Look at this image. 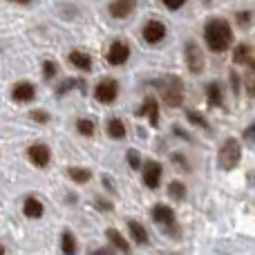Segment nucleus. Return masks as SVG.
<instances>
[{
  "mask_svg": "<svg viewBox=\"0 0 255 255\" xmlns=\"http://www.w3.org/2000/svg\"><path fill=\"white\" fill-rule=\"evenodd\" d=\"M204 40L213 54H222L233 45V29L224 18H211L204 25Z\"/></svg>",
  "mask_w": 255,
  "mask_h": 255,
  "instance_id": "1",
  "label": "nucleus"
},
{
  "mask_svg": "<svg viewBox=\"0 0 255 255\" xmlns=\"http://www.w3.org/2000/svg\"><path fill=\"white\" fill-rule=\"evenodd\" d=\"M240 161H242V145H240V141L235 136H231V139H226L222 143L220 152H217V166L229 172L233 168H238Z\"/></svg>",
  "mask_w": 255,
  "mask_h": 255,
  "instance_id": "2",
  "label": "nucleus"
},
{
  "mask_svg": "<svg viewBox=\"0 0 255 255\" xmlns=\"http://www.w3.org/2000/svg\"><path fill=\"white\" fill-rule=\"evenodd\" d=\"M157 88L168 108H179L184 103V83L179 76H168L166 81H159Z\"/></svg>",
  "mask_w": 255,
  "mask_h": 255,
  "instance_id": "3",
  "label": "nucleus"
},
{
  "mask_svg": "<svg viewBox=\"0 0 255 255\" xmlns=\"http://www.w3.org/2000/svg\"><path fill=\"white\" fill-rule=\"evenodd\" d=\"M161 175H163V166L157 161V159H148L141 166V179H143V186L150 190H157L159 184H161Z\"/></svg>",
  "mask_w": 255,
  "mask_h": 255,
  "instance_id": "4",
  "label": "nucleus"
},
{
  "mask_svg": "<svg viewBox=\"0 0 255 255\" xmlns=\"http://www.w3.org/2000/svg\"><path fill=\"white\" fill-rule=\"evenodd\" d=\"M117 97H119V83H117L115 79H103V81H99L97 88H94V99H97L99 103L110 106V103L117 101Z\"/></svg>",
  "mask_w": 255,
  "mask_h": 255,
  "instance_id": "5",
  "label": "nucleus"
},
{
  "mask_svg": "<svg viewBox=\"0 0 255 255\" xmlns=\"http://www.w3.org/2000/svg\"><path fill=\"white\" fill-rule=\"evenodd\" d=\"M150 217H152L154 224H159L161 229L170 231L177 226V217H175V211H172L170 206H166V204H154L152 211H150Z\"/></svg>",
  "mask_w": 255,
  "mask_h": 255,
  "instance_id": "6",
  "label": "nucleus"
},
{
  "mask_svg": "<svg viewBox=\"0 0 255 255\" xmlns=\"http://www.w3.org/2000/svg\"><path fill=\"white\" fill-rule=\"evenodd\" d=\"M184 56H186V67H188V72H193V74H202V70H204V52H202V47H199L195 40L186 43Z\"/></svg>",
  "mask_w": 255,
  "mask_h": 255,
  "instance_id": "7",
  "label": "nucleus"
},
{
  "mask_svg": "<svg viewBox=\"0 0 255 255\" xmlns=\"http://www.w3.org/2000/svg\"><path fill=\"white\" fill-rule=\"evenodd\" d=\"M166 34H168L166 25H163L161 20H157V18L148 20L143 25V29H141V36H143V40L148 45H159L163 38H166Z\"/></svg>",
  "mask_w": 255,
  "mask_h": 255,
  "instance_id": "8",
  "label": "nucleus"
},
{
  "mask_svg": "<svg viewBox=\"0 0 255 255\" xmlns=\"http://www.w3.org/2000/svg\"><path fill=\"white\" fill-rule=\"evenodd\" d=\"M106 61L110 65L119 67V65H126L130 61V45L126 40H115V43L108 47V54H106Z\"/></svg>",
  "mask_w": 255,
  "mask_h": 255,
  "instance_id": "9",
  "label": "nucleus"
},
{
  "mask_svg": "<svg viewBox=\"0 0 255 255\" xmlns=\"http://www.w3.org/2000/svg\"><path fill=\"white\" fill-rule=\"evenodd\" d=\"M27 159H29L36 168H47L49 161H52V150L45 143H31L29 148H27Z\"/></svg>",
  "mask_w": 255,
  "mask_h": 255,
  "instance_id": "10",
  "label": "nucleus"
},
{
  "mask_svg": "<svg viewBox=\"0 0 255 255\" xmlns=\"http://www.w3.org/2000/svg\"><path fill=\"white\" fill-rule=\"evenodd\" d=\"M11 99H13V103H18V106L31 103L36 99L34 83H29V81H18V83L11 88Z\"/></svg>",
  "mask_w": 255,
  "mask_h": 255,
  "instance_id": "11",
  "label": "nucleus"
},
{
  "mask_svg": "<svg viewBox=\"0 0 255 255\" xmlns=\"http://www.w3.org/2000/svg\"><path fill=\"white\" fill-rule=\"evenodd\" d=\"M136 117H145L148 119V124L152 128H159V103L154 101L152 97L143 99V103H141V108L134 112Z\"/></svg>",
  "mask_w": 255,
  "mask_h": 255,
  "instance_id": "12",
  "label": "nucleus"
},
{
  "mask_svg": "<svg viewBox=\"0 0 255 255\" xmlns=\"http://www.w3.org/2000/svg\"><path fill=\"white\" fill-rule=\"evenodd\" d=\"M22 215H25L27 220H40V217L45 215L43 202H40L38 197H34V195H29V197L22 202Z\"/></svg>",
  "mask_w": 255,
  "mask_h": 255,
  "instance_id": "13",
  "label": "nucleus"
},
{
  "mask_svg": "<svg viewBox=\"0 0 255 255\" xmlns=\"http://www.w3.org/2000/svg\"><path fill=\"white\" fill-rule=\"evenodd\" d=\"M136 7V0H112L108 11L112 18H128Z\"/></svg>",
  "mask_w": 255,
  "mask_h": 255,
  "instance_id": "14",
  "label": "nucleus"
},
{
  "mask_svg": "<svg viewBox=\"0 0 255 255\" xmlns=\"http://www.w3.org/2000/svg\"><path fill=\"white\" fill-rule=\"evenodd\" d=\"M106 238H108V242L112 244V249H115V251H119V253H124V255H130L132 253L130 242H128V240L117 229H108L106 231Z\"/></svg>",
  "mask_w": 255,
  "mask_h": 255,
  "instance_id": "15",
  "label": "nucleus"
},
{
  "mask_svg": "<svg viewBox=\"0 0 255 255\" xmlns=\"http://www.w3.org/2000/svg\"><path fill=\"white\" fill-rule=\"evenodd\" d=\"M128 231H130V240L139 247H148L150 238H148V231L141 222H134V220H128Z\"/></svg>",
  "mask_w": 255,
  "mask_h": 255,
  "instance_id": "16",
  "label": "nucleus"
},
{
  "mask_svg": "<svg viewBox=\"0 0 255 255\" xmlns=\"http://www.w3.org/2000/svg\"><path fill=\"white\" fill-rule=\"evenodd\" d=\"M106 132H108V136H110V139H115V141H124L126 136H128L126 124L119 119V117H112V119H108Z\"/></svg>",
  "mask_w": 255,
  "mask_h": 255,
  "instance_id": "17",
  "label": "nucleus"
},
{
  "mask_svg": "<svg viewBox=\"0 0 255 255\" xmlns=\"http://www.w3.org/2000/svg\"><path fill=\"white\" fill-rule=\"evenodd\" d=\"M70 65L81 72H90L92 70V58H90V54L81 52V49H74V52H70Z\"/></svg>",
  "mask_w": 255,
  "mask_h": 255,
  "instance_id": "18",
  "label": "nucleus"
},
{
  "mask_svg": "<svg viewBox=\"0 0 255 255\" xmlns=\"http://www.w3.org/2000/svg\"><path fill=\"white\" fill-rule=\"evenodd\" d=\"M206 99H208V106L211 108H220L224 103V92H222V85L217 81H211L206 85Z\"/></svg>",
  "mask_w": 255,
  "mask_h": 255,
  "instance_id": "19",
  "label": "nucleus"
},
{
  "mask_svg": "<svg viewBox=\"0 0 255 255\" xmlns=\"http://www.w3.org/2000/svg\"><path fill=\"white\" fill-rule=\"evenodd\" d=\"M67 177H70L74 184H88V181L92 179V170L85 166H72V168H67Z\"/></svg>",
  "mask_w": 255,
  "mask_h": 255,
  "instance_id": "20",
  "label": "nucleus"
},
{
  "mask_svg": "<svg viewBox=\"0 0 255 255\" xmlns=\"http://www.w3.org/2000/svg\"><path fill=\"white\" fill-rule=\"evenodd\" d=\"M61 251L63 255H76V251H79V242H76L72 231H63L61 233Z\"/></svg>",
  "mask_w": 255,
  "mask_h": 255,
  "instance_id": "21",
  "label": "nucleus"
},
{
  "mask_svg": "<svg viewBox=\"0 0 255 255\" xmlns=\"http://www.w3.org/2000/svg\"><path fill=\"white\" fill-rule=\"evenodd\" d=\"M251 52H253L251 45L240 43L238 47L233 49V63L235 65H249V61H251Z\"/></svg>",
  "mask_w": 255,
  "mask_h": 255,
  "instance_id": "22",
  "label": "nucleus"
},
{
  "mask_svg": "<svg viewBox=\"0 0 255 255\" xmlns=\"http://www.w3.org/2000/svg\"><path fill=\"white\" fill-rule=\"evenodd\" d=\"M72 90H81V92H85V81L83 79H65L56 88V97H63V94L72 92Z\"/></svg>",
  "mask_w": 255,
  "mask_h": 255,
  "instance_id": "23",
  "label": "nucleus"
},
{
  "mask_svg": "<svg viewBox=\"0 0 255 255\" xmlns=\"http://www.w3.org/2000/svg\"><path fill=\"white\" fill-rule=\"evenodd\" d=\"M168 195H170L175 202H184L186 199V184L179 179L170 181V184H168Z\"/></svg>",
  "mask_w": 255,
  "mask_h": 255,
  "instance_id": "24",
  "label": "nucleus"
},
{
  "mask_svg": "<svg viewBox=\"0 0 255 255\" xmlns=\"http://www.w3.org/2000/svg\"><path fill=\"white\" fill-rule=\"evenodd\" d=\"M186 119H188V124H193V126H197V128H202V130H206V132H213L211 130V126H208V121L204 119L199 112H195V110H188L186 112Z\"/></svg>",
  "mask_w": 255,
  "mask_h": 255,
  "instance_id": "25",
  "label": "nucleus"
},
{
  "mask_svg": "<svg viewBox=\"0 0 255 255\" xmlns=\"http://www.w3.org/2000/svg\"><path fill=\"white\" fill-rule=\"evenodd\" d=\"M76 130H79L83 136H94L97 126H94L92 119H79V121H76Z\"/></svg>",
  "mask_w": 255,
  "mask_h": 255,
  "instance_id": "26",
  "label": "nucleus"
},
{
  "mask_svg": "<svg viewBox=\"0 0 255 255\" xmlns=\"http://www.w3.org/2000/svg\"><path fill=\"white\" fill-rule=\"evenodd\" d=\"M126 161H128V166L132 168V170H141V154H139V150H134V148H130L126 152Z\"/></svg>",
  "mask_w": 255,
  "mask_h": 255,
  "instance_id": "27",
  "label": "nucleus"
},
{
  "mask_svg": "<svg viewBox=\"0 0 255 255\" xmlns=\"http://www.w3.org/2000/svg\"><path fill=\"white\" fill-rule=\"evenodd\" d=\"M56 72H58V65L54 61H45L43 63V76L45 79H54V76H56Z\"/></svg>",
  "mask_w": 255,
  "mask_h": 255,
  "instance_id": "28",
  "label": "nucleus"
},
{
  "mask_svg": "<svg viewBox=\"0 0 255 255\" xmlns=\"http://www.w3.org/2000/svg\"><path fill=\"white\" fill-rule=\"evenodd\" d=\"M244 88H247L249 97H255V72L251 70L247 74V79H244Z\"/></svg>",
  "mask_w": 255,
  "mask_h": 255,
  "instance_id": "29",
  "label": "nucleus"
},
{
  "mask_svg": "<svg viewBox=\"0 0 255 255\" xmlns=\"http://www.w3.org/2000/svg\"><path fill=\"white\" fill-rule=\"evenodd\" d=\"M29 119H34L36 124H47V121H49V115H47L45 110H31Z\"/></svg>",
  "mask_w": 255,
  "mask_h": 255,
  "instance_id": "30",
  "label": "nucleus"
},
{
  "mask_svg": "<svg viewBox=\"0 0 255 255\" xmlns=\"http://www.w3.org/2000/svg\"><path fill=\"white\" fill-rule=\"evenodd\" d=\"M94 204H97V208H101L103 213H110L112 211V202H108V199L101 197V195H99V197H94Z\"/></svg>",
  "mask_w": 255,
  "mask_h": 255,
  "instance_id": "31",
  "label": "nucleus"
},
{
  "mask_svg": "<svg viewBox=\"0 0 255 255\" xmlns=\"http://www.w3.org/2000/svg\"><path fill=\"white\" fill-rule=\"evenodd\" d=\"M242 139L247 141V143H255V121L249 128H244V132H242Z\"/></svg>",
  "mask_w": 255,
  "mask_h": 255,
  "instance_id": "32",
  "label": "nucleus"
},
{
  "mask_svg": "<svg viewBox=\"0 0 255 255\" xmlns=\"http://www.w3.org/2000/svg\"><path fill=\"white\" fill-rule=\"evenodd\" d=\"M88 255H117V251L112 247H97V249H90Z\"/></svg>",
  "mask_w": 255,
  "mask_h": 255,
  "instance_id": "33",
  "label": "nucleus"
},
{
  "mask_svg": "<svg viewBox=\"0 0 255 255\" xmlns=\"http://www.w3.org/2000/svg\"><path fill=\"white\" fill-rule=\"evenodd\" d=\"M163 7L170 9V11H177V9H181L186 4V0H161Z\"/></svg>",
  "mask_w": 255,
  "mask_h": 255,
  "instance_id": "34",
  "label": "nucleus"
},
{
  "mask_svg": "<svg viewBox=\"0 0 255 255\" xmlns=\"http://www.w3.org/2000/svg\"><path fill=\"white\" fill-rule=\"evenodd\" d=\"M231 88H233L235 97H240V76H238V72H231Z\"/></svg>",
  "mask_w": 255,
  "mask_h": 255,
  "instance_id": "35",
  "label": "nucleus"
},
{
  "mask_svg": "<svg viewBox=\"0 0 255 255\" xmlns=\"http://www.w3.org/2000/svg\"><path fill=\"white\" fill-rule=\"evenodd\" d=\"M238 22L247 27L249 22H251V11H240V13H238Z\"/></svg>",
  "mask_w": 255,
  "mask_h": 255,
  "instance_id": "36",
  "label": "nucleus"
},
{
  "mask_svg": "<svg viewBox=\"0 0 255 255\" xmlns=\"http://www.w3.org/2000/svg\"><path fill=\"white\" fill-rule=\"evenodd\" d=\"M172 159H175V161H177V163H179V166H181V168H184V170H190L188 161H186V159H184V157H181V152H175V154H172Z\"/></svg>",
  "mask_w": 255,
  "mask_h": 255,
  "instance_id": "37",
  "label": "nucleus"
},
{
  "mask_svg": "<svg viewBox=\"0 0 255 255\" xmlns=\"http://www.w3.org/2000/svg\"><path fill=\"white\" fill-rule=\"evenodd\" d=\"M9 2H16V4H29L31 0H9Z\"/></svg>",
  "mask_w": 255,
  "mask_h": 255,
  "instance_id": "38",
  "label": "nucleus"
},
{
  "mask_svg": "<svg viewBox=\"0 0 255 255\" xmlns=\"http://www.w3.org/2000/svg\"><path fill=\"white\" fill-rule=\"evenodd\" d=\"M249 181H251V184L255 186V172H251V175H249Z\"/></svg>",
  "mask_w": 255,
  "mask_h": 255,
  "instance_id": "39",
  "label": "nucleus"
},
{
  "mask_svg": "<svg viewBox=\"0 0 255 255\" xmlns=\"http://www.w3.org/2000/svg\"><path fill=\"white\" fill-rule=\"evenodd\" d=\"M0 255H7V251H4V247L0 244Z\"/></svg>",
  "mask_w": 255,
  "mask_h": 255,
  "instance_id": "40",
  "label": "nucleus"
}]
</instances>
